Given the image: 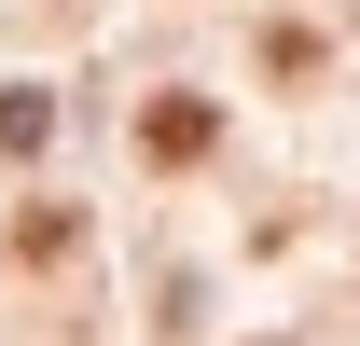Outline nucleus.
Wrapping results in <instances>:
<instances>
[{"label":"nucleus","mask_w":360,"mask_h":346,"mask_svg":"<svg viewBox=\"0 0 360 346\" xmlns=\"http://www.w3.org/2000/svg\"><path fill=\"white\" fill-rule=\"evenodd\" d=\"M208 139H222V111H208V97H153V111H139V153H153V167H194Z\"/></svg>","instance_id":"1"},{"label":"nucleus","mask_w":360,"mask_h":346,"mask_svg":"<svg viewBox=\"0 0 360 346\" xmlns=\"http://www.w3.org/2000/svg\"><path fill=\"white\" fill-rule=\"evenodd\" d=\"M42 139H56V97L14 84V97H0V153H42Z\"/></svg>","instance_id":"2"}]
</instances>
